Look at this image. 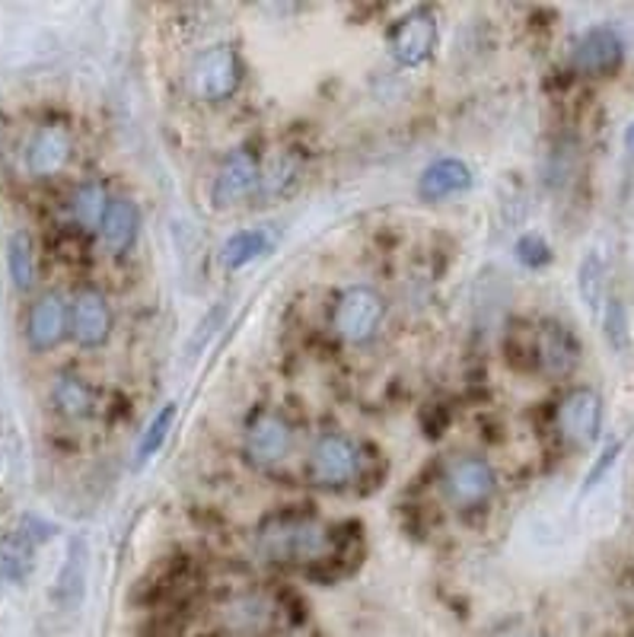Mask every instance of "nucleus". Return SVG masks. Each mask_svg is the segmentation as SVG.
<instances>
[{
  "label": "nucleus",
  "instance_id": "nucleus-1",
  "mask_svg": "<svg viewBox=\"0 0 634 637\" xmlns=\"http://www.w3.org/2000/svg\"><path fill=\"white\" fill-rule=\"evenodd\" d=\"M258 552L268 561H329L335 555V533L323 520L306 513H278L258 533Z\"/></svg>",
  "mask_w": 634,
  "mask_h": 637
},
{
  "label": "nucleus",
  "instance_id": "nucleus-2",
  "mask_svg": "<svg viewBox=\"0 0 634 637\" xmlns=\"http://www.w3.org/2000/svg\"><path fill=\"white\" fill-rule=\"evenodd\" d=\"M386 319V304L370 287H348L331 309V329L338 331L348 345L370 341Z\"/></svg>",
  "mask_w": 634,
  "mask_h": 637
},
{
  "label": "nucleus",
  "instance_id": "nucleus-3",
  "mask_svg": "<svg viewBox=\"0 0 634 637\" xmlns=\"http://www.w3.org/2000/svg\"><path fill=\"white\" fill-rule=\"evenodd\" d=\"M239 80H243V68L236 51L227 45H214L195 58L188 71V93L204 102L229 100L239 90Z\"/></svg>",
  "mask_w": 634,
  "mask_h": 637
},
{
  "label": "nucleus",
  "instance_id": "nucleus-4",
  "mask_svg": "<svg viewBox=\"0 0 634 637\" xmlns=\"http://www.w3.org/2000/svg\"><path fill=\"white\" fill-rule=\"evenodd\" d=\"M494 487H498V475L491 462L482 456H459L443 472V494L459 510L482 507L494 494Z\"/></svg>",
  "mask_w": 634,
  "mask_h": 637
},
{
  "label": "nucleus",
  "instance_id": "nucleus-5",
  "mask_svg": "<svg viewBox=\"0 0 634 637\" xmlns=\"http://www.w3.org/2000/svg\"><path fill=\"white\" fill-rule=\"evenodd\" d=\"M360 472V453L355 440L345 433H323L309 453V479L326 487H341L355 482Z\"/></svg>",
  "mask_w": 634,
  "mask_h": 637
},
{
  "label": "nucleus",
  "instance_id": "nucleus-6",
  "mask_svg": "<svg viewBox=\"0 0 634 637\" xmlns=\"http://www.w3.org/2000/svg\"><path fill=\"white\" fill-rule=\"evenodd\" d=\"M625 61V42L612 25H593L574 42L571 51V64L577 74L586 76H606L615 74Z\"/></svg>",
  "mask_w": 634,
  "mask_h": 637
},
{
  "label": "nucleus",
  "instance_id": "nucleus-7",
  "mask_svg": "<svg viewBox=\"0 0 634 637\" xmlns=\"http://www.w3.org/2000/svg\"><path fill=\"white\" fill-rule=\"evenodd\" d=\"M437 20L431 10H415L402 23L392 29L389 35V54L399 68H418L425 64L437 49Z\"/></svg>",
  "mask_w": 634,
  "mask_h": 637
},
{
  "label": "nucleus",
  "instance_id": "nucleus-8",
  "mask_svg": "<svg viewBox=\"0 0 634 637\" xmlns=\"http://www.w3.org/2000/svg\"><path fill=\"white\" fill-rule=\"evenodd\" d=\"M559 431L564 440H571L574 446H590L600 440L603 428V399L593 389H574L561 399L559 405Z\"/></svg>",
  "mask_w": 634,
  "mask_h": 637
},
{
  "label": "nucleus",
  "instance_id": "nucleus-9",
  "mask_svg": "<svg viewBox=\"0 0 634 637\" xmlns=\"http://www.w3.org/2000/svg\"><path fill=\"white\" fill-rule=\"evenodd\" d=\"M71 153H74L71 127L61 125V122L35 127V134L25 144V169L35 178L58 176L71 163Z\"/></svg>",
  "mask_w": 634,
  "mask_h": 637
},
{
  "label": "nucleus",
  "instance_id": "nucleus-10",
  "mask_svg": "<svg viewBox=\"0 0 634 637\" xmlns=\"http://www.w3.org/2000/svg\"><path fill=\"white\" fill-rule=\"evenodd\" d=\"M533 351L542 373L552 377V380L571 377L577 370V363H581V341H577L574 331L567 329V326H561V322H542L539 326Z\"/></svg>",
  "mask_w": 634,
  "mask_h": 637
},
{
  "label": "nucleus",
  "instance_id": "nucleus-11",
  "mask_svg": "<svg viewBox=\"0 0 634 637\" xmlns=\"http://www.w3.org/2000/svg\"><path fill=\"white\" fill-rule=\"evenodd\" d=\"M71 335L83 348H100L112 335V306L100 290L83 287L71 304Z\"/></svg>",
  "mask_w": 634,
  "mask_h": 637
},
{
  "label": "nucleus",
  "instance_id": "nucleus-12",
  "mask_svg": "<svg viewBox=\"0 0 634 637\" xmlns=\"http://www.w3.org/2000/svg\"><path fill=\"white\" fill-rule=\"evenodd\" d=\"M224 625H227L233 635L239 637H262L275 628V618H278V606L272 596L265 593H239V596H229L224 603Z\"/></svg>",
  "mask_w": 634,
  "mask_h": 637
},
{
  "label": "nucleus",
  "instance_id": "nucleus-13",
  "mask_svg": "<svg viewBox=\"0 0 634 637\" xmlns=\"http://www.w3.org/2000/svg\"><path fill=\"white\" fill-rule=\"evenodd\" d=\"M71 331V309L61 300V294H42L25 319V338L32 351H51L64 341Z\"/></svg>",
  "mask_w": 634,
  "mask_h": 637
},
{
  "label": "nucleus",
  "instance_id": "nucleus-14",
  "mask_svg": "<svg viewBox=\"0 0 634 637\" xmlns=\"http://www.w3.org/2000/svg\"><path fill=\"white\" fill-rule=\"evenodd\" d=\"M290 440H294V431L278 411H262V414H255L246 431V453L255 465H275L287 456Z\"/></svg>",
  "mask_w": 634,
  "mask_h": 637
},
{
  "label": "nucleus",
  "instance_id": "nucleus-15",
  "mask_svg": "<svg viewBox=\"0 0 634 637\" xmlns=\"http://www.w3.org/2000/svg\"><path fill=\"white\" fill-rule=\"evenodd\" d=\"M258 160L249 151H233L224 160L217 182H214V204L217 207H229V204H239L246 195H253L258 188Z\"/></svg>",
  "mask_w": 634,
  "mask_h": 637
},
{
  "label": "nucleus",
  "instance_id": "nucleus-16",
  "mask_svg": "<svg viewBox=\"0 0 634 637\" xmlns=\"http://www.w3.org/2000/svg\"><path fill=\"white\" fill-rule=\"evenodd\" d=\"M86 571H90V548H86V538L74 535L71 545H68V555L64 564L58 571V581H54V603L61 609H76L83 603V593H86Z\"/></svg>",
  "mask_w": 634,
  "mask_h": 637
},
{
  "label": "nucleus",
  "instance_id": "nucleus-17",
  "mask_svg": "<svg viewBox=\"0 0 634 637\" xmlns=\"http://www.w3.org/2000/svg\"><path fill=\"white\" fill-rule=\"evenodd\" d=\"M472 188V169L459 156H443L431 163L418 178V195L425 202H440L450 195H462Z\"/></svg>",
  "mask_w": 634,
  "mask_h": 637
},
{
  "label": "nucleus",
  "instance_id": "nucleus-18",
  "mask_svg": "<svg viewBox=\"0 0 634 637\" xmlns=\"http://www.w3.org/2000/svg\"><path fill=\"white\" fill-rule=\"evenodd\" d=\"M137 233H141V210H137V204L131 202V198H112L109 210H105V220H102L100 227L102 243L115 255H122L137 243Z\"/></svg>",
  "mask_w": 634,
  "mask_h": 637
},
{
  "label": "nucleus",
  "instance_id": "nucleus-19",
  "mask_svg": "<svg viewBox=\"0 0 634 637\" xmlns=\"http://www.w3.org/2000/svg\"><path fill=\"white\" fill-rule=\"evenodd\" d=\"M109 202L112 198H109L102 182H83V185H76L74 195H71V220L83 233H100Z\"/></svg>",
  "mask_w": 634,
  "mask_h": 637
},
{
  "label": "nucleus",
  "instance_id": "nucleus-20",
  "mask_svg": "<svg viewBox=\"0 0 634 637\" xmlns=\"http://www.w3.org/2000/svg\"><path fill=\"white\" fill-rule=\"evenodd\" d=\"M268 249H272V233L268 229H239L221 246V265L236 271V268L253 265L255 258H262Z\"/></svg>",
  "mask_w": 634,
  "mask_h": 637
},
{
  "label": "nucleus",
  "instance_id": "nucleus-21",
  "mask_svg": "<svg viewBox=\"0 0 634 637\" xmlns=\"http://www.w3.org/2000/svg\"><path fill=\"white\" fill-rule=\"evenodd\" d=\"M51 402L64 418L76 421V418H86L93 411V389H90V382L80 380L74 373H64V377H58L54 389H51Z\"/></svg>",
  "mask_w": 634,
  "mask_h": 637
},
{
  "label": "nucleus",
  "instance_id": "nucleus-22",
  "mask_svg": "<svg viewBox=\"0 0 634 637\" xmlns=\"http://www.w3.org/2000/svg\"><path fill=\"white\" fill-rule=\"evenodd\" d=\"M7 268L17 290H29L35 284V243L25 229H17L7 243Z\"/></svg>",
  "mask_w": 634,
  "mask_h": 637
},
{
  "label": "nucleus",
  "instance_id": "nucleus-23",
  "mask_svg": "<svg viewBox=\"0 0 634 637\" xmlns=\"http://www.w3.org/2000/svg\"><path fill=\"white\" fill-rule=\"evenodd\" d=\"M577 290H581V300L590 312H600L603 309V290H606V261L596 249H590L577 268Z\"/></svg>",
  "mask_w": 634,
  "mask_h": 637
},
{
  "label": "nucleus",
  "instance_id": "nucleus-24",
  "mask_svg": "<svg viewBox=\"0 0 634 637\" xmlns=\"http://www.w3.org/2000/svg\"><path fill=\"white\" fill-rule=\"evenodd\" d=\"M176 411L178 408L170 402V405H163L156 414H153L151 424L144 428L141 440H137V446H134V465H137V469H141L151 456H156V450L166 443V436L173 431V421H176Z\"/></svg>",
  "mask_w": 634,
  "mask_h": 637
},
{
  "label": "nucleus",
  "instance_id": "nucleus-25",
  "mask_svg": "<svg viewBox=\"0 0 634 637\" xmlns=\"http://www.w3.org/2000/svg\"><path fill=\"white\" fill-rule=\"evenodd\" d=\"M603 335L610 341V348L615 355H625L632 348V329H628V309L618 297L606 300L603 309Z\"/></svg>",
  "mask_w": 634,
  "mask_h": 637
},
{
  "label": "nucleus",
  "instance_id": "nucleus-26",
  "mask_svg": "<svg viewBox=\"0 0 634 637\" xmlns=\"http://www.w3.org/2000/svg\"><path fill=\"white\" fill-rule=\"evenodd\" d=\"M513 253H517V261H520L523 268H530V271H539V268L552 265V246H549L539 233L520 236L517 246H513Z\"/></svg>",
  "mask_w": 634,
  "mask_h": 637
},
{
  "label": "nucleus",
  "instance_id": "nucleus-27",
  "mask_svg": "<svg viewBox=\"0 0 634 637\" xmlns=\"http://www.w3.org/2000/svg\"><path fill=\"white\" fill-rule=\"evenodd\" d=\"M224 319H227V306H214L207 316H204L202 322H198V331L192 335V341H188V348H185V355L188 357H198L207 348V341L214 338V331L224 326Z\"/></svg>",
  "mask_w": 634,
  "mask_h": 637
},
{
  "label": "nucleus",
  "instance_id": "nucleus-28",
  "mask_svg": "<svg viewBox=\"0 0 634 637\" xmlns=\"http://www.w3.org/2000/svg\"><path fill=\"white\" fill-rule=\"evenodd\" d=\"M294 173H297V163H294L290 156H284V160H278L265 176L258 178V192H262L265 198L278 195V192H284V188L294 182Z\"/></svg>",
  "mask_w": 634,
  "mask_h": 637
},
{
  "label": "nucleus",
  "instance_id": "nucleus-29",
  "mask_svg": "<svg viewBox=\"0 0 634 637\" xmlns=\"http://www.w3.org/2000/svg\"><path fill=\"white\" fill-rule=\"evenodd\" d=\"M622 446H625L622 440H612L610 446H606V450L600 453V459H596V462L590 465V472H586V479H584V487H581V494H590V491H593L596 484H600V482H603V479H606V475H610V469H612V465H615V459L622 456Z\"/></svg>",
  "mask_w": 634,
  "mask_h": 637
},
{
  "label": "nucleus",
  "instance_id": "nucleus-30",
  "mask_svg": "<svg viewBox=\"0 0 634 637\" xmlns=\"http://www.w3.org/2000/svg\"><path fill=\"white\" fill-rule=\"evenodd\" d=\"M488 637H535L530 631V625L523 621V618H508V621H501V625H494Z\"/></svg>",
  "mask_w": 634,
  "mask_h": 637
},
{
  "label": "nucleus",
  "instance_id": "nucleus-31",
  "mask_svg": "<svg viewBox=\"0 0 634 637\" xmlns=\"http://www.w3.org/2000/svg\"><path fill=\"white\" fill-rule=\"evenodd\" d=\"M625 151H628L634 156V122L628 127H625Z\"/></svg>",
  "mask_w": 634,
  "mask_h": 637
}]
</instances>
